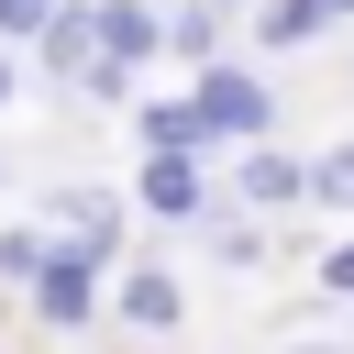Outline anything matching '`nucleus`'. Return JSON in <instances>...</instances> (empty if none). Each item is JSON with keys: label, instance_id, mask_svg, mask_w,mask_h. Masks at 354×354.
Segmentation results:
<instances>
[{"label": "nucleus", "instance_id": "1", "mask_svg": "<svg viewBox=\"0 0 354 354\" xmlns=\"http://www.w3.org/2000/svg\"><path fill=\"white\" fill-rule=\"evenodd\" d=\"M100 266H111V254H88V243H55V254L33 266V299H44V321H55V332H77V321H88Z\"/></svg>", "mask_w": 354, "mask_h": 354}, {"label": "nucleus", "instance_id": "2", "mask_svg": "<svg viewBox=\"0 0 354 354\" xmlns=\"http://www.w3.org/2000/svg\"><path fill=\"white\" fill-rule=\"evenodd\" d=\"M188 122H199V133H254V122H266V88H254V77H199Z\"/></svg>", "mask_w": 354, "mask_h": 354}, {"label": "nucleus", "instance_id": "3", "mask_svg": "<svg viewBox=\"0 0 354 354\" xmlns=\"http://www.w3.org/2000/svg\"><path fill=\"white\" fill-rule=\"evenodd\" d=\"M122 321H133V332H166V321H177V277L133 266V277H122Z\"/></svg>", "mask_w": 354, "mask_h": 354}, {"label": "nucleus", "instance_id": "4", "mask_svg": "<svg viewBox=\"0 0 354 354\" xmlns=\"http://www.w3.org/2000/svg\"><path fill=\"white\" fill-rule=\"evenodd\" d=\"M243 199H254V210H288V199H299V166H288L277 144H254V155H243Z\"/></svg>", "mask_w": 354, "mask_h": 354}, {"label": "nucleus", "instance_id": "5", "mask_svg": "<svg viewBox=\"0 0 354 354\" xmlns=\"http://www.w3.org/2000/svg\"><path fill=\"white\" fill-rule=\"evenodd\" d=\"M144 199H155L166 221H188V210H199V166H188V155H155V166H144Z\"/></svg>", "mask_w": 354, "mask_h": 354}, {"label": "nucleus", "instance_id": "6", "mask_svg": "<svg viewBox=\"0 0 354 354\" xmlns=\"http://www.w3.org/2000/svg\"><path fill=\"white\" fill-rule=\"evenodd\" d=\"M254 22H266V44H310L332 11H321V0H254Z\"/></svg>", "mask_w": 354, "mask_h": 354}, {"label": "nucleus", "instance_id": "7", "mask_svg": "<svg viewBox=\"0 0 354 354\" xmlns=\"http://www.w3.org/2000/svg\"><path fill=\"white\" fill-rule=\"evenodd\" d=\"M299 199H343L354 210V144H332L321 166H299Z\"/></svg>", "mask_w": 354, "mask_h": 354}, {"label": "nucleus", "instance_id": "8", "mask_svg": "<svg viewBox=\"0 0 354 354\" xmlns=\"http://www.w3.org/2000/svg\"><path fill=\"white\" fill-rule=\"evenodd\" d=\"M44 55H55V66H77V55H88V11H66V22H44Z\"/></svg>", "mask_w": 354, "mask_h": 354}, {"label": "nucleus", "instance_id": "9", "mask_svg": "<svg viewBox=\"0 0 354 354\" xmlns=\"http://www.w3.org/2000/svg\"><path fill=\"white\" fill-rule=\"evenodd\" d=\"M210 33H221L210 11H177V22H166V44H177V55H210Z\"/></svg>", "mask_w": 354, "mask_h": 354}, {"label": "nucleus", "instance_id": "10", "mask_svg": "<svg viewBox=\"0 0 354 354\" xmlns=\"http://www.w3.org/2000/svg\"><path fill=\"white\" fill-rule=\"evenodd\" d=\"M33 266H44V243L33 232H0V277H33Z\"/></svg>", "mask_w": 354, "mask_h": 354}, {"label": "nucleus", "instance_id": "11", "mask_svg": "<svg viewBox=\"0 0 354 354\" xmlns=\"http://www.w3.org/2000/svg\"><path fill=\"white\" fill-rule=\"evenodd\" d=\"M321 288H343V299H354V243H332V254H321Z\"/></svg>", "mask_w": 354, "mask_h": 354}, {"label": "nucleus", "instance_id": "12", "mask_svg": "<svg viewBox=\"0 0 354 354\" xmlns=\"http://www.w3.org/2000/svg\"><path fill=\"white\" fill-rule=\"evenodd\" d=\"M44 22V0H0V33H33Z\"/></svg>", "mask_w": 354, "mask_h": 354}, {"label": "nucleus", "instance_id": "13", "mask_svg": "<svg viewBox=\"0 0 354 354\" xmlns=\"http://www.w3.org/2000/svg\"><path fill=\"white\" fill-rule=\"evenodd\" d=\"M299 354H343V343H299Z\"/></svg>", "mask_w": 354, "mask_h": 354}, {"label": "nucleus", "instance_id": "14", "mask_svg": "<svg viewBox=\"0 0 354 354\" xmlns=\"http://www.w3.org/2000/svg\"><path fill=\"white\" fill-rule=\"evenodd\" d=\"M0 100H11V55H0Z\"/></svg>", "mask_w": 354, "mask_h": 354}, {"label": "nucleus", "instance_id": "15", "mask_svg": "<svg viewBox=\"0 0 354 354\" xmlns=\"http://www.w3.org/2000/svg\"><path fill=\"white\" fill-rule=\"evenodd\" d=\"M321 11H354V0H321Z\"/></svg>", "mask_w": 354, "mask_h": 354}]
</instances>
